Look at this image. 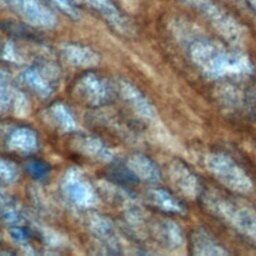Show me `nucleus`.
Returning a JSON list of instances; mask_svg holds the SVG:
<instances>
[{
  "label": "nucleus",
  "instance_id": "f257e3e1",
  "mask_svg": "<svg viewBox=\"0 0 256 256\" xmlns=\"http://www.w3.org/2000/svg\"><path fill=\"white\" fill-rule=\"evenodd\" d=\"M191 57L195 64L212 78L245 75L252 71V65L245 57L225 52L205 41L195 42L191 46Z\"/></svg>",
  "mask_w": 256,
  "mask_h": 256
},
{
  "label": "nucleus",
  "instance_id": "f03ea898",
  "mask_svg": "<svg viewBox=\"0 0 256 256\" xmlns=\"http://www.w3.org/2000/svg\"><path fill=\"white\" fill-rule=\"evenodd\" d=\"M207 207L238 233L256 245V211L233 199L206 196Z\"/></svg>",
  "mask_w": 256,
  "mask_h": 256
},
{
  "label": "nucleus",
  "instance_id": "7ed1b4c3",
  "mask_svg": "<svg viewBox=\"0 0 256 256\" xmlns=\"http://www.w3.org/2000/svg\"><path fill=\"white\" fill-rule=\"evenodd\" d=\"M205 165L209 173L228 189L238 193H248L252 190L251 178L229 155L212 152L206 156Z\"/></svg>",
  "mask_w": 256,
  "mask_h": 256
},
{
  "label": "nucleus",
  "instance_id": "20e7f679",
  "mask_svg": "<svg viewBox=\"0 0 256 256\" xmlns=\"http://www.w3.org/2000/svg\"><path fill=\"white\" fill-rule=\"evenodd\" d=\"M0 5L37 26L48 27L55 22L54 14L42 0H0Z\"/></svg>",
  "mask_w": 256,
  "mask_h": 256
},
{
  "label": "nucleus",
  "instance_id": "39448f33",
  "mask_svg": "<svg viewBox=\"0 0 256 256\" xmlns=\"http://www.w3.org/2000/svg\"><path fill=\"white\" fill-rule=\"evenodd\" d=\"M171 178L174 184L189 198L201 195L202 186L194 171L181 161H175L171 166Z\"/></svg>",
  "mask_w": 256,
  "mask_h": 256
},
{
  "label": "nucleus",
  "instance_id": "423d86ee",
  "mask_svg": "<svg viewBox=\"0 0 256 256\" xmlns=\"http://www.w3.org/2000/svg\"><path fill=\"white\" fill-rule=\"evenodd\" d=\"M190 253L195 256H226L229 251L209 232L198 229L191 233L189 240Z\"/></svg>",
  "mask_w": 256,
  "mask_h": 256
},
{
  "label": "nucleus",
  "instance_id": "0eeeda50",
  "mask_svg": "<svg viewBox=\"0 0 256 256\" xmlns=\"http://www.w3.org/2000/svg\"><path fill=\"white\" fill-rule=\"evenodd\" d=\"M90 8L102 14L111 22L118 23L121 20V13L111 0H82Z\"/></svg>",
  "mask_w": 256,
  "mask_h": 256
},
{
  "label": "nucleus",
  "instance_id": "6e6552de",
  "mask_svg": "<svg viewBox=\"0 0 256 256\" xmlns=\"http://www.w3.org/2000/svg\"><path fill=\"white\" fill-rule=\"evenodd\" d=\"M154 199L160 208L168 212L183 213L185 210L184 205L176 197H174L166 190L155 191Z\"/></svg>",
  "mask_w": 256,
  "mask_h": 256
},
{
  "label": "nucleus",
  "instance_id": "1a4fd4ad",
  "mask_svg": "<svg viewBox=\"0 0 256 256\" xmlns=\"http://www.w3.org/2000/svg\"><path fill=\"white\" fill-rule=\"evenodd\" d=\"M164 237L166 242L173 248L179 247L183 242L180 227L174 222H167L164 226Z\"/></svg>",
  "mask_w": 256,
  "mask_h": 256
},
{
  "label": "nucleus",
  "instance_id": "9d476101",
  "mask_svg": "<svg viewBox=\"0 0 256 256\" xmlns=\"http://www.w3.org/2000/svg\"><path fill=\"white\" fill-rule=\"evenodd\" d=\"M50 1L53 2V4L68 17L73 19H76L79 17L78 10L74 6L72 0H50Z\"/></svg>",
  "mask_w": 256,
  "mask_h": 256
}]
</instances>
